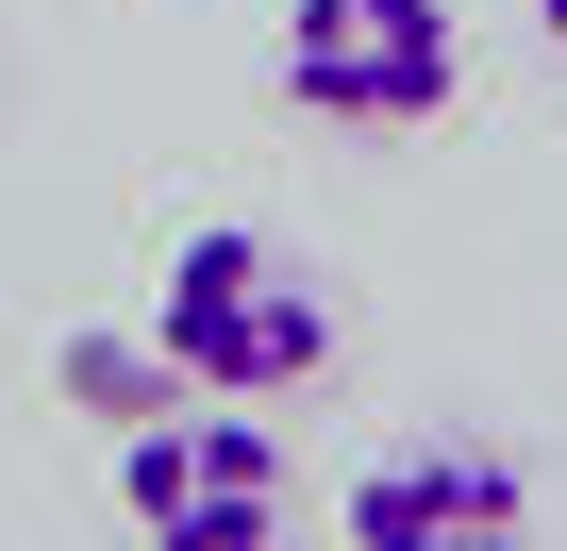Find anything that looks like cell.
Segmentation results:
<instances>
[{
    "mask_svg": "<svg viewBox=\"0 0 567 551\" xmlns=\"http://www.w3.org/2000/svg\"><path fill=\"white\" fill-rule=\"evenodd\" d=\"M534 18H550V51H567V0H534Z\"/></svg>",
    "mask_w": 567,
    "mask_h": 551,
    "instance_id": "8992f818",
    "label": "cell"
},
{
    "mask_svg": "<svg viewBox=\"0 0 567 551\" xmlns=\"http://www.w3.org/2000/svg\"><path fill=\"white\" fill-rule=\"evenodd\" d=\"M267 84L334 134H417V118H451L467 34H451V0H284Z\"/></svg>",
    "mask_w": 567,
    "mask_h": 551,
    "instance_id": "7a4b0ae2",
    "label": "cell"
},
{
    "mask_svg": "<svg viewBox=\"0 0 567 551\" xmlns=\"http://www.w3.org/2000/svg\"><path fill=\"white\" fill-rule=\"evenodd\" d=\"M68 385H84V401H101L117 435H134L151 401H184V368H167V335H151V351H134V335H68Z\"/></svg>",
    "mask_w": 567,
    "mask_h": 551,
    "instance_id": "5b68a950",
    "label": "cell"
},
{
    "mask_svg": "<svg viewBox=\"0 0 567 551\" xmlns=\"http://www.w3.org/2000/svg\"><path fill=\"white\" fill-rule=\"evenodd\" d=\"M151 335H167V368H184V385H217V401H284V385H318V368H334V285H318L284 234L217 217V234H184V251H167Z\"/></svg>",
    "mask_w": 567,
    "mask_h": 551,
    "instance_id": "6da1fadb",
    "label": "cell"
},
{
    "mask_svg": "<svg viewBox=\"0 0 567 551\" xmlns=\"http://www.w3.org/2000/svg\"><path fill=\"white\" fill-rule=\"evenodd\" d=\"M517 518H534V468H517V451H484V435H417V451H384V468L351 484V534H368V551L517 534Z\"/></svg>",
    "mask_w": 567,
    "mask_h": 551,
    "instance_id": "277c9868",
    "label": "cell"
},
{
    "mask_svg": "<svg viewBox=\"0 0 567 551\" xmlns=\"http://www.w3.org/2000/svg\"><path fill=\"white\" fill-rule=\"evenodd\" d=\"M117 501H134V534H167V551H250V534H284L301 468H284L250 418H184V401H151V418L117 435Z\"/></svg>",
    "mask_w": 567,
    "mask_h": 551,
    "instance_id": "3957f363",
    "label": "cell"
}]
</instances>
